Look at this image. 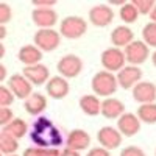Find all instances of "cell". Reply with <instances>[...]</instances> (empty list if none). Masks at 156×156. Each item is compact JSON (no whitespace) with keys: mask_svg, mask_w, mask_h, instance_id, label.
<instances>
[{"mask_svg":"<svg viewBox=\"0 0 156 156\" xmlns=\"http://www.w3.org/2000/svg\"><path fill=\"white\" fill-rule=\"evenodd\" d=\"M30 137L36 147L42 148H58L62 144L59 129L47 117H37V120L33 123Z\"/></svg>","mask_w":156,"mask_h":156,"instance_id":"1","label":"cell"},{"mask_svg":"<svg viewBox=\"0 0 156 156\" xmlns=\"http://www.w3.org/2000/svg\"><path fill=\"white\" fill-rule=\"evenodd\" d=\"M90 87H92V90H94V95L109 98L111 95H114L117 92L119 83H117V76L114 73L106 72V70H100L92 76V80H90Z\"/></svg>","mask_w":156,"mask_h":156,"instance_id":"2","label":"cell"},{"mask_svg":"<svg viewBox=\"0 0 156 156\" xmlns=\"http://www.w3.org/2000/svg\"><path fill=\"white\" fill-rule=\"evenodd\" d=\"M100 62L103 66V70L114 73V72H120L126 66V58H125V53L122 48L109 47L101 51Z\"/></svg>","mask_w":156,"mask_h":156,"instance_id":"3","label":"cell"},{"mask_svg":"<svg viewBox=\"0 0 156 156\" xmlns=\"http://www.w3.org/2000/svg\"><path fill=\"white\" fill-rule=\"evenodd\" d=\"M87 31V22L80 16H67L59 23V33L67 39H80Z\"/></svg>","mask_w":156,"mask_h":156,"instance_id":"4","label":"cell"},{"mask_svg":"<svg viewBox=\"0 0 156 156\" xmlns=\"http://www.w3.org/2000/svg\"><path fill=\"white\" fill-rule=\"evenodd\" d=\"M123 53H125V58H126V62L129 66H140V64H144L148 58H150V47L142 41H134L129 44L128 47L123 48Z\"/></svg>","mask_w":156,"mask_h":156,"instance_id":"5","label":"cell"},{"mask_svg":"<svg viewBox=\"0 0 156 156\" xmlns=\"http://www.w3.org/2000/svg\"><path fill=\"white\" fill-rule=\"evenodd\" d=\"M61 33L53 28L37 30L34 33V45L42 51H53L59 47Z\"/></svg>","mask_w":156,"mask_h":156,"instance_id":"6","label":"cell"},{"mask_svg":"<svg viewBox=\"0 0 156 156\" xmlns=\"http://www.w3.org/2000/svg\"><path fill=\"white\" fill-rule=\"evenodd\" d=\"M56 69L59 72L61 76H64L67 80V78H75L81 73L83 70V61L80 56H76V55H64L58 64H56Z\"/></svg>","mask_w":156,"mask_h":156,"instance_id":"7","label":"cell"},{"mask_svg":"<svg viewBox=\"0 0 156 156\" xmlns=\"http://www.w3.org/2000/svg\"><path fill=\"white\" fill-rule=\"evenodd\" d=\"M89 22L94 25V27L103 28V27H108V25L114 20V9L111 5H95L89 9V14H87Z\"/></svg>","mask_w":156,"mask_h":156,"instance_id":"8","label":"cell"},{"mask_svg":"<svg viewBox=\"0 0 156 156\" xmlns=\"http://www.w3.org/2000/svg\"><path fill=\"white\" fill-rule=\"evenodd\" d=\"M122 139H123V136L114 126H101L97 133V140H98L100 147L106 148L109 151L119 148L122 145Z\"/></svg>","mask_w":156,"mask_h":156,"instance_id":"9","label":"cell"},{"mask_svg":"<svg viewBox=\"0 0 156 156\" xmlns=\"http://www.w3.org/2000/svg\"><path fill=\"white\" fill-rule=\"evenodd\" d=\"M8 87L11 89V92L16 95V98L27 100L33 94V84L23 76V73H14L9 76L8 80Z\"/></svg>","mask_w":156,"mask_h":156,"instance_id":"10","label":"cell"},{"mask_svg":"<svg viewBox=\"0 0 156 156\" xmlns=\"http://www.w3.org/2000/svg\"><path fill=\"white\" fill-rule=\"evenodd\" d=\"M117 83H119V87L128 90L133 89L137 83L142 81V70L137 66H125L120 72H117Z\"/></svg>","mask_w":156,"mask_h":156,"instance_id":"11","label":"cell"},{"mask_svg":"<svg viewBox=\"0 0 156 156\" xmlns=\"http://www.w3.org/2000/svg\"><path fill=\"white\" fill-rule=\"evenodd\" d=\"M31 19L39 30L53 28L58 23V12L53 8H34L31 11Z\"/></svg>","mask_w":156,"mask_h":156,"instance_id":"12","label":"cell"},{"mask_svg":"<svg viewBox=\"0 0 156 156\" xmlns=\"http://www.w3.org/2000/svg\"><path fill=\"white\" fill-rule=\"evenodd\" d=\"M140 125L142 122L139 120V117L134 112H125L117 120V129L120 131L122 136H126V137L136 136L140 131Z\"/></svg>","mask_w":156,"mask_h":156,"instance_id":"13","label":"cell"},{"mask_svg":"<svg viewBox=\"0 0 156 156\" xmlns=\"http://www.w3.org/2000/svg\"><path fill=\"white\" fill-rule=\"evenodd\" d=\"M23 76L33 84V86H42L47 84V81L50 80V70L47 66L44 64H36V66H28V67H23L22 70Z\"/></svg>","mask_w":156,"mask_h":156,"instance_id":"14","label":"cell"},{"mask_svg":"<svg viewBox=\"0 0 156 156\" xmlns=\"http://www.w3.org/2000/svg\"><path fill=\"white\" fill-rule=\"evenodd\" d=\"M131 90H133V98L139 105L156 101V84L151 81H140Z\"/></svg>","mask_w":156,"mask_h":156,"instance_id":"15","label":"cell"},{"mask_svg":"<svg viewBox=\"0 0 156 156\" xmlns=\"http://www.w3.org/2000/svg\"><path fill=\"white\" fill-rule=\"evenodd\" d=\"M45 90H47V95L55 98V100H62L64 97H67L70 86L67 83V80L61 75L56 76H51L50 80L45 84Z\"/></svg>","mask_w":156,"mask_h":156,"instance_id":"16","label":"cell"},{"mask_svg":"<svg viewBox=\"0 0 156 156\" xmlns=\"http://www.w3.org/2000/svg\"><path fill=\"white\" fill-rule=\"evenodd\" d=\"M89 145H90V136L86 129L75 128L66 137V147H69L72 150L83 151V150L89 148Z\"/></svg>","mask_w":156,"mask_h":156,"instance_id":"17","label":"cell"},{"mask_svg":"<svg viewBox=\"0 0 156 156\" xmlns=\"http://www.w3.org/2000/svg\"><path fill=\"white\" fill-rule=\"evenodd\" d=\"M123 114H125V103L120 101L119 98L109 97L101 101V115L105 119L119 120V117H122Z\"/></svg>","mask_w":156,"mask_h":156,"instance_id":"18","label":"cell"},{"mask_svg":"<svg viewBox=\"0 0 156 156\" xmlns=\"http://www.w3.org/2000/svg\"><path fill=\"white\" fill-rule=\"evenodd\" d=\"M134 41V31L128 25H119L111 31V42L117 48H125Z\"/></svg>","mask_w":156,"mask_h":156,"instance_id":"19","label":"cell"},{"mask_svg":"<svg viewBox=\"0 0 156 156\" xmlns=\"http://www.w3.org/2000/svg\"><path fill=\"white\" fill-rule=\"evenodd\" d=\"M42 50H39L36 45H31V44H27L20 47L19 53H17V58L19 61L23 64L25 67L28 66H36V64H41V59H42Z\"/></svg>","mask_w":156,"mask_h":156,"instance_id":"20","label":"cell"},{"mask_svg":"<svg viewBox=\"0 0 156 156\" xmlns=\"http://www.w3.org/2000/svg\"><path fill=\"white\" fill-rule=\"evenodd\" d=\"M23 109L30 115H41L47 109V97H44L41 92H33L23 101Z\"/></svg>","mask_w":156,"mask_h":156,"instance_id":"21","label":"cell"},{"mask_svg":"<svg viewBox=\"0 0 156 156\" xmlns=\"http://www.w3.org/2000/svg\"><path fill=\"white\" fill-rule=\"evenodd\" d=\"M78 105H80V109L86 114V115H98L101 114V101L97 95L94 94H86L83 97H80V101H78Z\"/></svg>","mask_w":156,"mask_h":156,"instance_id":"22","label":"cell"},{"mask_svg":"<svg viewBox=\"0 0 156 156\" xmlns=\"http://www.w3.org/2000/svg\"><path fill=\"white\" fill-rule=\"evenodd\" d=\"M2 131L20 140L22 137H25V134L28 133V125H27V122H25L23 119H20V117H16L12 122H9L6 126L2 128Z\"/></svg>","mask_w":156,"mask_h":156,"instance_id":"23","label":"cell"},{"mask_svg":"<svg viewBox=\"0 0 156 156\" xmlns=\"http://www.w3.org/2000/svg\"><path fill=\"white\" fill-rule=\"evenodd\" d=\"M136 115L142 123L154 125L156 123V101L154 103H145V105H139Z\"/></svg>","mask_w":156,"mask_h":156,"instance_id":"24","label":"cell"},{"mask_svg":"<svg viewBox=\"0 0 156 156\" xmlns=\"http://www.w3.org/2000/svg\"><path fill=\"white\" fill-rule=\"evenodd\" d=\"M17 150H19V139L0 131V151H2V154L3 156L16 154Z\"/></svg>","mask_w":156,"mask_h":156,"instance_id":"25","label":"cell"},{"mask_svg":"<svg viewBox=\"0 0 156 156\" xmlns=\"http://www.w3.org/2000/svg\"><path fill=\"white\" fill-rule=\"evenodd\" d=\"M119 16H120L122 22H125V25H129V23H133V22L137 20L139 11H137V8L133 5V2H125V3L120 6Z\"/></svg>","mask_w":156,"mask_h":156,"instance_id":"26","label":"cell"},{"mask_svg":"<svg viewBox=\"0 0 156 156\" xmlns=\"http://www.w3.org/2000/svg\"><path fill=\"white\" fill-rule=\"evenodd\" d=\"M22 156H61L59 148H42V147H28Z\"/></svg>","mask_w":156,"mask_h":156,"instance_id":"27","label":"cell"},{"mask_svg":"<svg viewBox=\"0 0 156 156\" xmlns=\"http://www.w3.org/2000/svg\"><path fill=\"white\" fill-rule=\"evenodd\" d=\"M142 41L148 47H156V22H148L142 28Z\"/></svg>","mask_w":156,"mask_h":156,"instance_id":"28","label":"cell"},{"mask_svg":"<svg viewBox=\"0 0 156 156\" xmlns=\"http://www.w3.org/2000/svg\"><path fill=\"white\" fill-rule=\"evenodd\" d=\"M16 100V95L8 86H0V108H9Z\"/></svg>","mask_w":156,"mask_h":156,"instance_id":"29","label":"cell"},{"mask_svg":"<svg viewBox=\"0 0 156 156\" xmlns=\"http://www.w3.org/2000/svg\"><path fill=\"white\" fill-rule=\"evenodd\" d=\"M133 5L137 8L139 14H148L150 16V12L153 11L156 2L154 0H133Z\"/></svg>","mask_w":156,"mask_h":156,"instance_id":"30","label":"cell"},{"mask_svg":"<svg viewBox=\"0 0 156 156\" xmlns=\"http://www.w3.org/2000/svg\"><path fill=\"white\" fill-rule=\"evenodd\" d=\"M12 17V11H11V6L6 3V2H2L0 3V25H6Z\"/></svg>","mask_w":156,"mask_h":156,"instance_id":"31","label":"cell"},{"mask_svg":"<svg viewBox=\"0 0 156 156\" xmlns=\"http://www.w3.org/2000/svg\"><path fill=\"white\" fill-rule=\"evenodd\" d=\"M14 119H16V117H14L12 109H9V108H0V125H2V128L6 126L9 122H12Z\"/></svg>","mask_w":156,"mask_h":156,"instance_id":"32","label":"cell"},{"mask_svg":"<svg viewBox=\"0 0 156 156\" xmlns=\"http://www.w3.org/2000/svg\"><path fill=\"white\" fill-rule=\"evenodd\" d=\"M120 156H147V154H145V151L142 150L140 147H136V145H128V147L122 148Z\"/></svg>","mask_w":156,"mask_h":156,"instance_id":"33","label":"cell"},{"mask_svg":"<svg viewBox=\"0 0 156 156\" xmlns=\"http://www.w3.org/2000/svg\"><path fill=\"white\" fill-rule=\"evenodd\" d=\"M86 156H111V154H109V150L103 148V147H92L87 150Z\"/></svg>","mask_w":156,"mask_h":156,"instance_id":"34","label":"cell"},{"mask_svg":"<svg viewBox=\"0 0 156 156\" xmlns=\"http://www.w3.org/2000/svg\"><path fill=\"white\" fill-rule=\"evenodd\" d=\"M31 5L34 8H53L56 5V0H33Z\"/></svg>","mask_w":156,"mask_h":156,"instance_id":"35","label":"cell"},{"mask_svg":"<svg viewBox=\"0 0 156 156\" xmlns=\"http://www.w3.org/2000/svg\"><path fill=\"white\" fill-rule=\"evenodd\" d=\"M61 156H81V151H76V150H72V148L66 147V148L61 150Z\"/></svg>","mask_w":156,"mask_h":156,"instance_id":"36","label":"cell"},{"mask_svg":"<svg viewBox=\"0 0 156 156\" xmlns=\"http://www.w3.org/2000/svg\"><path fill=\"white\" fill-rule=\"evenodd\" d=\"M5 78H6V67L3 64H0V81H3Z\"/></svg>","mask_w":156,"mask_h":156,"instance_id":"37","label":"cell"},{"mask_svg":"<svg viewBox=\"0 0 156 156\" xmlns=\"http://www.w3.org/2000/svg\"><path fill=\"white\" fill-rule=\"evenodd\" d=\"M5 36H6V27L5 25H0V39H5Z\"/></svg>","mask_w":156,"mask_h":156,"instance_id":"38","label":"cell"},{"mask_svg":"<svg viewBox=\"0 0 156 156\" xmlns=\"http://www.w3.org/2000/svg\"><path fill=\"white\" fill-rule=\"evenodd\" d=\"M150 19H151V22H156V5H154L153 11L150 12Z\"/></svg>","mask_w":156,"mask_h":156,"instance_id":"39","label":"cell"},{"mask_svg":"<svg viewBox=\"0 0 156 156\" xmlns=\"http://www.w3.org/2000/svg\"><path fill=\"white\" fill-rule=\"evenodd\" d=\"M151 62H153V66L156 67V50L151 53Z\"/></svg>","mask_w":156,"mask_h":156,"instance_id":"40","label":"cell"},{"mask_svg":"<svg viewBox=\"0 0 156 156\" xmlns=\"http://www.w3.org/2000/svg\"><path fill=\"white\" fill-rule=\"evenodd\" d=\"M3 53H5V45L0 44V58H3Z\"/></svg>","mask_w":156,"mask_h":156,"instance_id":"41","label":"cell"},{"mask_svg":"<svg viewBox=\"0 0 156 156\" xmlns=\"http://www.w3.org/2000/svg\"><path fill=\"white\" fill-rule=\"evenodd\" d=\"M6 156H19V154H6Z\"/></svg>","mask_w":156,"mask_h":156,"instance_id":"42","label":"cell"},{"mask_svg":"<svg viewBox=\"0 0 156 156\" xmlns=\"http://www.w3.org/2000/svg\"><path fill=\"white\" fill-rule=\"evenodd\" d=\"M154 156H156V151H154Z\"/></svg>","mask_w":156,"mask_h":156,"instance_id":"43","label":"cell"}]
</instances>
